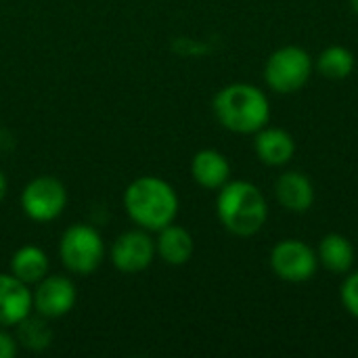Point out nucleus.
Listing matches in <instances>:
<instances>
[{
	"label": "nucleus",
	"mask_w": 358,
	"mask_h": 358,
	"mask_svg": "<svg viewBox=\"0 0 358 358\" xmlns=\"http://www.w3.org/2000/svg\"><path fill=\"white\" fill-rule=\"evenodd\" d=\"M254 151L266 166H285L296 153L294 136L283 128H260L254 138Z\"/></svg>",
	"instance_id": "f8f14e48"
},
{
	"label": "nucleus",
	"mask_w": 358,
	"mask_h": 358,
	"mask_svg": "<svg viewBox=\"0 0 358 358\" xmlns=\"http://www.w3.org/2000/svg\"><path fill=\"white\" fill-rule=\"evenodd\" d=\"M10 275L25 285H36L48 275V256L36 245H23L10 258Z\"/></svg>",
	"instance_id": "2eb2a0df"
},
{
	"label": "nucleus",
	"mask_w": 358,
	"mask_h": 358,
	"mask_svg": "<svg viewBox=\"0 0 358 358\" xmlns=\"http://www.w3.org/2000/svg\"><path fill=\"white\" fill-rule=\"evenodd\" d=\"M279 203L294 214H304L315 203V187L302 172H285L275 182Z\"/></svg>",
	"instance_id": "9b49d317"
},
{
	"label": "nucleus",
	"mask_w": 358,
	"mask_h": 358,
	"mask_svg": "<svg viewBox=\"0 0 358 358\" xmlns=\"http://www.w3.org/2000/svg\"><path fill=\"white\" fill-rule=\"evenodd\" d=\"M350 4H352V10L358 13V0H350Z\"/></svg>",
	"instance_id": "4be33fe9"
},
{
	"label": "nucleus",
	"mask_w": 358,
	"mask_h": 358,
	"mask_svg": "<svg viewBox=\"0 0 358 358\" xmlns=\"http://www.w3.org/2000/svg\"><path fill=\"white\" fill-rule=\"evenodd\" d=\"M67 206V191L55 176H38L29 180L21 193V208L27 218L36 222H50L63 214Z\"/></svg>",
	"instance_id": "423d86ee"
},
{
	"label": "nucleus",
	"mask_w": 358,
	"mask_h": 358,
	"mask_svg": "<svg viewBox=\"0 0 358 358\" xmlns=\"http://www.w3.org/2000/svg\"><path fill=\"white\" fill-rule=\"evenodd\" d=\"M216 212L229 233L237 237H252L264 227L268 206L256 185L248 180H233L220 187Z\"/></svg>",
	"instance_id": "7ed1b4c3"
},
{
	"label": "nucleus",
	"mask_w": 358,
	"mask_h": 358,
	"mask_svg": "<svg viewBox=\"0 0 358 358\" xmlns=\"http://www.w3.org/2000/svg\"><path fill=\"white\" fill-rule=\"evenodd\" d=\"M17 342L34 352H40L44 348L50 346L52 342V329L46 323V317L38 315V317H25L19 325H17Z\"/></svg>",
	"instance_id": "a211bd4d"
},
{
	"label": "nucleus",
	"mask_w": 358,
	"mask_h": 358,
	"mask_svg": "<svg viewBox=\"0 0 358 358\" xmlns=\"http://www.w3.org/2000/svg\"><path fill=\"white\" fill-rule=\"evenodd\" d=\"M17 352V342L0 327V358H13Z\"/></svg>",
	"instance_id": "aec40b11"
},
{
	"label": "nucleus",
	"mask_w": 358,
	"mask_h": 358,
	"mask_svg": "<svg viewBox=\"0 0 358 358\" xmlns=\"http://www.w3.org/2000/svg\"><path fill=\"white\" fill-rule=\"evenodd\" d=\"M34 292V308L38 315L46 319H59L67 315L76 304V285L71 279L63 275H46L40 283H36Z\"/></svg>",
	"instance_id": "1a4fd4ad"
},
{
	"label": "nucleus",
	"mask_w": 358,
	"mask_h": 358,
	"mask_svg": "<svg viewBox=\"0 0 358 358\" xmlns=\"http://www.w3.org/2000/svg\"><path fill=\"white\" fill-rule=\"evenodd\" d=\"M157 233H159V237L155 243V252L159 254V258L166 264L180 266V264H187L191 260L195 245H193V237L187 229L172 222Z\"/></svg>",
	"instance_id": "4468645a"
},
{
	"label": "nucleus",
	"mask_w": 358,
	"mask_h": 358,
	"mask_svg": "<svg viewBox=\"0 0 358 358\" xmlns=\"http://www.w3.org/2000/svg\"><path fill=\"white\" fill-rule=\"evenodd\" d=\"M214 113L227 130L237 134H256L271 120V103L258 86L237 82L216 92Z\"/></svg>",
	"instance_id": "f03ea898"
},
{
	"label": "nucleus",
	"mask_w": 358,
	"mask_h": 358,
	"mask_svg": "<svg viewBox=\"0 0 358 358\" xmlns=\"http://www.w3.org/2000/svg\"><path fill=\"white\" fill-rule=\"evenodd\" d=\"M355 55L350 48L334 44L327 46L319 57H317V69L321 76L329 80H344L355 71Z\"/></svg>",
	"instance_id": "f3484780"
},
{
	"label": "nucleus",
	"mask_w": 358,
	"mask_h": 358,
	"mask_svg": "<svg viewBox=\"0 0 358 358\" xmlns=\"http://www.w3.org/2000/svg\"><path fill=\"white\" fill-rule=\"evenodd\" d=\"M155 256V243L147 231H128L120 235L111 245V262L117 271L134 275L145 271Z\"/></svg>",
	"instance_id": "6e6552de"
},
{
	"label": "nucleus",
	"mask_w": 358,
	"mask_h": 358,
	"mask_svg": "<svg viewBox=\"0 0 358 358\" xmlns=\"http://www.w3.org/2000/svg\"><path fill=\"white\" fill-rule=\"evenodd\" d=\"M313 73V59L302 46L277 48L264 67L266 84L279 94H292L306 86Z\"/></svg>",
	"instance_id": "39448f33"
},
{
	"label": "nucleus",
	"mask_w": 358,
	"mask_h": 358,
	"mask_svg": "<svg viewBox=\"0 0 358 358\" xmlns=\"http://www.w3.org/2000/svg\"><path fill=\"white\" fill-rule=\"evenodd\" d=\"M4 195H6V176L0 170V201L4 199Z\"/></svg>",
	"instance_id": "412c9836"
},
{
	"label": "nucleus",
	"mask_w": 358,
	"mask_h": 358,
	"mask_svg": "<svg viewBox=\"0 0 358 358\" xmlns=\"http://www.w3.org/2000/svg\"><path fill=\"white\" fill-rule=\"evenodd\" d=\"M34 294L15 275H0V327H17L31 315Z\"/></svg>",
	"instance_id": "9d476101"
},
{
	"label": "nucleus",
	"mask_w": 358,
	"mask_h": 358,
	"mask_svg": "<svg viewBox=\"0 0 358 358\" xmlns=\"http://www.w3.org/2000/svg\"><path fill=\"white\" fill-rule=\"evenodd\" d=\"M124 208L134 224L145 231H162L178 214V195L170 182L157 176L132 180L124 193Z\"/></svg>",
	"instance_id": "f257e3e1"
},
{
	"label": "nucleus",
	"mask_w": 358,
	"mask_h": 358,
	"mask_svg": "<svg viewBox=\"0 0 358 358\" xmlns=\"http://www.w3.org/2000/svg\"><path fill=\"white\" fill-rule=\"evenodd\" d=\"M59 256L67 271L73 275H92L105 256V245L96 229L88 224H71L59 243Z\"/></svg>",
	"instance_id": "20e7f679"
},
{
	"label": "nucleus",
	"mask_w": 358,
	"mask_h": 358,
	"mask_svg": "<svg viewBox=\"0 0 358 358\" xmlns=\"http://www.w3.org/2000/svg\"><path fill=\"white\" fill-rule=\"evenodd\" d=\"M340 296H342L344 308L358 319V271L346 277V281L342 283Z\"/></svg>",
	"instance_id": "6ab92c4d"
},
{
	"label": "nucleus",
	"mask_w": 358,
	"mask_h": 358,
	"mask_svg": "<svg viewBox=\"0 0 358 358\" xmlns=\"http://www.w3.org/2000/svg\"><path fill=\"white\" fill-rule=\"evenodd\" d=\"M191 174L197 185L203 189H220L231 178V164L229 159L216 149H203L193 155Z\"/></svg>",
	"instance_id": "ddd939ff"
},
{
	"label": "nucleus",
	"mask_w": 358,
	"mask_h": 358,
	"mask_svg": "<svg viewBox=\"0 0 358 358\" xmlns=\"http://www.w3.org/2000/svg\"><path fill=\"white\" fill-rule=\"evenodd\" d=\"M317 258H319V262L327 271L338 273V275H344L355 264V248H352V243L344 235L329 233V235H325L321 239Z\"/></svg>",
	"instance_id": "dca6fc26"
},
{
	"label": "nucleus",
	"mask_w": 358,
	"mask_h": 358,
	"mask_svg": "<svg viewBox=\"0 0 358 358\" xmlns=\"http://www.w3.org/2000/svg\"><path fill=\"white\" fill-rule=\"evenodd\" d=\"M317 252L300 239H283L271 250V268L287 283L310 281L317 273Z\"/></svg>",
	"instance_id": "0eeeda50"
}]
</instances>
